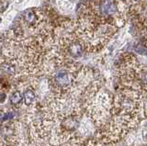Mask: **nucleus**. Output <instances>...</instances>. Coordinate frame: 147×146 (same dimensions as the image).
<instances>
[{"instance_id": "nucleus-1", "label": "nucleus", "mask_w": 147, "mask_h": 146, "mask_svg": "<svg viewBox=\"0 0 147 146\" xmlns=\"http://www.w3.org/2000/svg\"><path fill=\"white\" fill-rule=\"evenodd\" d=\"M125 21L112 14L102 0H91L82 7L75 20L68 21L72 35L86 52L103 50Z\"/></svg>"}, {"instance_id": "nucleus-2", "label": "nucleus", "mask_w": 147, "mask_h": 146, "mask_svg": "<svg viewBox=\"0 0 147 146\" xmlns=\"http://www.w3.org/2000/svg\"><path fill=\"white\" fill-rule=\"evenodd\" d=\"M128 12L130 14L133 23L139 27L141 32L146 33V5L145 1L141 0H131L128 5Z\"/></svg>"}, {"instance_id": "nucleus-3", "label": "nucleus", "mask_w": 147, "mask_h": 146, "mask_svg": "<svg viewBox=\"0 0 147 146\" xmlns=\"http://www.w3.org/2000/svg\"><path fill=\"white\" fill-rule=\"evenodd\" d=\"M9 102L10 105L15 108H20L23 105V96L22 92L18 88H14L12 93L9 97Z\"/></svg>"}, {"instance_id": "nucleus-4", "label": "nucleus", "mask_w": 147, "mask_h": 146, "mask_svg": "<svg viewBox=\"0 0 147 146\" xmlns=\"http://www.w3.org/2000/svg\"><path fill=\"white\" fill-rule=\"evenodd\" d=\"M78 0H57V6L63 11L72 10Z\"/></svg>"}, {"instance_id": "nucleus-5", "label": "nucleus", "mask_w": 147, "mask_h": 146, "mask_svg": "<svg viewBox=\"0 0 147 146\" xmlns=\"http://www.w3.org/2000/svg\"><path fill=\"white\" fill-rule=\"evenodd\" d=\"M8 7V0H0V14L7 10Z\"/></svg>"}, {"instance_id": "nucleus-6", "label": "nucleus", "mask_w": 147, "mask_h": 146, "mask_svg": "<svg viewBox=\"0 0 147 146\" xmlns=\"http://www.w3.org/2000/svg\"><path fill=\"white\" fill-rule=\"evenodd\" d=\"M142 146H146V145H142Z\"/></svg>"}]
</instances>
